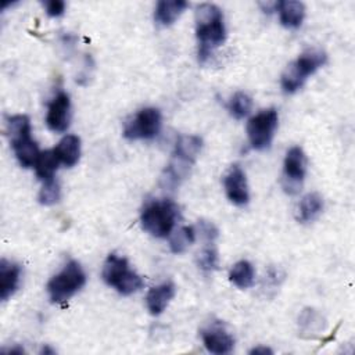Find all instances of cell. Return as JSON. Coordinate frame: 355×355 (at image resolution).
Wrapping results in <instances>:
<instances>
[{"mask_svg": "<svg viewBox=\"0 0 355 355\" xmlns=\"http://www.w3.org/2000/svg\"><path fill=\"white\" fill-rule=\"evenodd\" d=\"M196 36L198 42V61L207 62L214 50L226 39L222 10L212 3H202L196 8Z\"/></svg>", "mask_w": 355, "mask_h": 355, "instance_id": "1", "label": "cell"}, {"mask_svg": "<svg viewBox=\"0 0 355 355\" xmlns=\"http://www.w3.org/2000/svg\"><path fill=\"white\" fill-rule=\"evenodd\" d=\"M202 148V140L196 135L180 136L172 151V158L164 171L161 182L164 187L175 189L184 180Z\"/></svg>", "mask_w": 355, "mask_h": 355, "instance_id": "2", "label": "cell"}, {"mask_svg": "<svg viewBox=\"0 0 355 355\" xmlns=\"http://www.w3.org/2000/svg\"><path fill=\"white\" fill-rule=\"evenodd\" d=\"M6 132L18 164L22 168L35 166L40 154L36 141L32 139L31 121L26 115H10L6 118Z\"/></svg>", "mask_w": 355, "mask_h": 355, "instance_id": "3", "label": "cell"}, {"mask_svg": "<svg viewBox=\"0 0 355 355\" xmlns=\"http://www.w3.org/2000/svg\"><path fill=\"white\" fill-rule=\"evenodd\" d=\"M179 218V207L172 200L148 201L140 212L143 230L157 239L168 237Z\"/></svg>", "mask_w": 355, "mask_h": 355, "instance_id": "4", "label": "cell"}, {"mask_svg": "<svg viewBox=\"0 0 355 355\" xmlns=\"http://www.w3.org/2000/svg\"><path fill=\"white\" fill-rule=\"evenodd\" d=\"M327 62V54L320 49H309L301 53L283 72L280 86L284 93L291 94L300 90L306 79Z\"/></svg>", "mask_w": 355, "mask_h": 355, "instance_id": "5", "label": "cell"}, {"mask_svg": "<svg viewBox=\"0 0 355 355\" xmlns=\"http://www.w3.org/2000/svg\"><path fill=\"white\" fill-rule=\"evenodd\" d=\"M103 280L122 295H130L144 286L143 277L130 269L126 258L110 254L103 265Z\"/></svg>", "mask_w": 355, "mask_h": 355, "instance_id": "6", "label": "cell"}, {"mask_svg": "<svg viewBox=\"0 0 355 355\" xmlns=\"http://www.w3.org/2000/svg\"><path fill=\"white\" fill-rule=\"evenodd\" d=\"M86 284V273L79 262L69 261L54 275L46 288L51 302L64 304L72 298Z\"/></svg>", "mask_w": 355, "mask_h": 355, "instance_id": "7", "label": "cell"}, {"mask_svg": "<svg viewBox=\"0 0 355 355\" xmlns=\"http://www.w3.org/2000/svg\"><path fill=\"white\" fill-rule=\"evenodd\" d=\"M162 126V115L158 108L139 110L123 126V137L128 140H151L158 136Z\"/></svg>", "mask_w": 355, "mask_h": 355, "instance_id": "8", "label": "cell"}, {"mask_svg": "<svg viewBox=\"0 0 355 355\" xmlns=\"http://www.w3.org/2000/svg\"><path fill=\"white\" fill-rule=\"evenodd\" d=\"M279 114L276 108H266L255 114L247 123V137L254 150L262 151L272 144Z\"/></svg>", "mask_w": 355, "mask_h": 355, "instance_id": "9", "label": "cell"}, {"mask_svg": "<svg viewBox=\"0 0 355 355\" xmlns=\"http://www.w3.org/2000/svg\"><path fill=\"white\" fill-rule=\"evenodd\" d=\"M306 175V157L300 146H293L286 153L283 161L282 184L287 194H297L304 183Z\"/></svg>", "mask_w": 355, "mask_h": 355, "instance_id": "10", "label": "cell"}, {"mask_svg": "<svg viewBox=\"0 0 355 355\" xmlns=\"http://www.w3.org/2000/svg\"><path fill=\"white\" fill-rule=\"evenodd\" d=\"M71 123V98L64 90H60L47 104L46 125L51 132L62 133Z\"/></svg>", "mask_w": 355, "mask_h": 355, "instance_id": "11", "label": "cell"}, {"mask_svg": "<svg viewBox=\"0 0 355 355\" xmlns=\"http://www.w3.org/2000/svg\"><path fill=\"white\" fill-rule=\"evenodd\" d=\"M201 340L207 351L215 355L229 354L234 348V337L220 320H215L201 329Z\"/></svg>", "mask_w": 355, "mask_h": 355, "instance_id": "12", "label": "cell"}, {"mask_svg": "<svg viewBox=\"0 0 355 355\" xmlns=\"http://www.w3.org/2000/svg\"><path fill=\"white\" fill-rule=\"evenodd\" d=\"M223 187L229 201L237 207H244L250 201L247 176L239 164L232 165L223 176Z\"/></svg>", "mask_w": 355, "mask_h": 355, "instance_id": "13", "label": "cell"}, {"mask_svg": "<svg viewBox=\"0 0 355 355\" xmlns=\"http://www.w3.org/2000/svg\"><path fill=\"white\" fill-rule=\"evenodd\" d=\"M21 265L3 258L0 261V298L7 301L15 294L21 282Z\"/></svg>", "mask_w": 355, "mask_h": 355, "instance_id": "14", "label": "cell"}, {"mask_svg": "<svg viewBox=\"0 0 355 355\" xmlns=\"http://www.w3.org/2000/svg\"><path fill=\"white\" fill-rule=\"evenodd\" d=\"M175 284L171 282H165L150 288L146 295V305L148 312L154 316L161 315L175 297Z\"/></svg>", "mask_w": 355, "mask_h": 355, "instance_id": "15", "label": "cell"}, {"mask_svg": "<svg viewBox=\"0 0 355 355\" xmlns=\"http://www.w3.org/2000/svg\"><path fill=\"white\" fill-rule=\"evenodd\" d=\"M189 3L184 0H161L154 10V21L162 28H168L184 12Z\"/></svg>", "mask_w": 355, "mask_h": 355, "instance_id": "16", "label": "cell"}, {"mask_svg": "<svg viewBox=\"0 0 355 355\" xmlns=\"http://www.w3.org/2000/svg\"><path fill=\"white\" fill-rule=\"evenodd\" d=\"M279 21L287 29H297L302 25L305 18V6L301 1L286 0L277 3Z\"/></svg>", "mask_w": 355, "mask_h": 355, "instance_id": "17", "label": "cell"}, {"mask_svg": "<svg viewBox=\"0 0 355 355\" xmlns=\"http://www.w3.org/2000/svg\"><path fill=\"white\" fill-rule=\"evenodd\" d=\"M54 151L62 165L72 168L80 158V139L76 135H67L58 141Z\"/></svg>", "mask_w": 355, "mask_h": 355, "instance_id": "18", "label": "cell"}, {"mask_svg": "<svg viewBox=\"0 0 355 355\" xmlns=\"http://www.w3.org/2000/svg\"><path fill=\"white\" fill-rule=\"evenodd\" d=\"M323 211V198L318 193H308L304 196L297 208V219L301 223H311Z\"/></svg>", "mask_w": 355, "mask_h": 355, "instance_id": "19", "label": "cell"}, {"mask_svg": "<svg viewBox=\"0 0 355 355\" xmlns=\"http://www.w3.org/2000/svg\"><path fill=\"white\" fill-rule=\"evenodd\" d=\"M229 279L236 287L241 290L250 288L255 280V270L252 263L245 259L236 262L229 272Z\"/></svg>", "mask_w": 355, "mask_h": 355, "instance_id": "20", "label": "cell"}, {"mask_svg": "<svg viewBox=\"0 0 355 355\" xmlns=\"http://www.w3.org/2000/svg\"><path fill=\"white\" fill-rule=\"evenodd\" d=\"M60 159L55 154L54 150H46V151H42L35 162V173L36 176L44 182V180H49V179H53L54 178V173L60 165Z\"/></svg>", "mask_w": 355, "mask_h": 355, "instance_id": "21", "label": "cell"}, {"mask_svg": "<svg viewBox=\"0 0 355 355\" xmlns=\"http://www.w3.org/2000/svg\"><path fill=\"white\" fill-rule=\"evenodd\" d=\"M197 230L193 226H182L178 229L169 241V250L173 254L184 252L196 241Z\"/></svg>", "mask_w": 355, "mask_h": 355, "instance_id": "22", "label": "cell"}, {"mask_svg": "<svg viewBox=\"0 0 355 355\" xmlns=\"http://www.w3.org/2000/svg\"><path fill=\"white\" fill-rule=\"evenodd\" d=\"M252 108V98L244 92H236L227 104V110L236 119H243Z\"/></svg>", "mask_w": 355, "mask_h": 355, "instance_id": "23", "label": "cell"}, {"mask_svg": "<svg viewBox=\"0 0 355 355\" xmlns=\"http://www.w3.org/2000/svg\"><path fill=\"white\" fill-rule=\"evenodd\" d=\"M60 198H61L60 183L57 180H54V178L44 180L42 184V189L39 190V194H37L39 202L44 207H50V205L57 204L60 201Z\"/></svg>", "mask_w": 355, "mask_h": 355, "instance_id": "24", "label": "cell"}, {"mask_svg": "<svg viewBox=\"0 0 355 355\" xmlns=\"http://www.w3.org/2000/svg\"><path fill=\"white\" fill-rule=\"evenodd\" d=\"M197 265L198 268L205 272V273H211L214 270L218 269L219 265V257H218V251L214 247V243H208L197 255Z\"/></svg>", "mask_w": 355, "mask_h": 355, "instance_id": "25", "label": "cell"}, {"mask_svg": "<svg viewBox=\"0 0 355 355\" xmlns=\"http://www.w3.org/2000/svg\"><path fill=\"white\" fill-rule=\"evenodd\" d=\"M196 230L200 232V234L202 236V239L207 243H214L219 234L218 227L212 222H208V220H200Z\"/></svg>", "mask_w": 355, "mask_h": 355, "instance_id": "26", "label": "cell"}, {"mask_svg": "<svg viewBox=\"0 0 355 355\" xmlns=\"http://www.w3.org/2000/svg\"><path fill=\"white\" fill-rule=\"evenodd\" d=\"M42 4L46 14L51 18H58L65 12V3L62 0H46Z\"/></svg>", "mask_w": 355, "mask_h": 355, "instance_id": "27", "label": "cell"}, {"mask_svg": "<svg viewBox=\"0 0 355 355\" xmlns=\"http://www.w3.org/2000/svg\"><path fill=\"white\" fill-rule=\"evenodd\" d=\"M277 3L279 1H262V3H259V6L262 7L263 12L269 14V12H273L277 10Z\"/></svg>", "mask_w": 355, "mask_h": 355, "instance_id": "28", "label": "cell"}, {"mask_svg": "<svg viewBox=\"0 0 355 355\" xmlns=\"http://www.w3.org/2000/svg\"><path fill=\"white\" fill-rule=\"evenodd\" d=\"M251 355H266V354H273V351L268 347H263V345H258V347H254L251 351H250Z\"/></svg>", "mask_w": 355, "mask_h": 355, "instance_id": "29", "label": "cell"}, {"mask_svg": "<svg viewBox=\"0 0 355 355\" xmlns=\"http://www.w3.org/2000/svg\"><path fill=\"white\" fill-rule=\"evenodd\" d=\"M4 352H7V354H24V348L22 347H12V348H10V349H6Z\"/></svg>", "mask_w": 355, "mask_h": 355, "instance_id": "30", "label": "cell"}, {"mask_svg": "<svg viewBox=\"0 0 355 355\" xmlns=\"http://www.w3.org/2000/svg\"><path fill=\"white\" fill-rule=\"evenodd\" d=\"M40 354H50V355H53V354H55V351L54 349H51L50 347H47V345H44L43 348H42V351H40Z\"/></svg>", "mask_w": 355, "mask_h": 355, "instance_id": "31", "label": "cell"}]
</instances>
